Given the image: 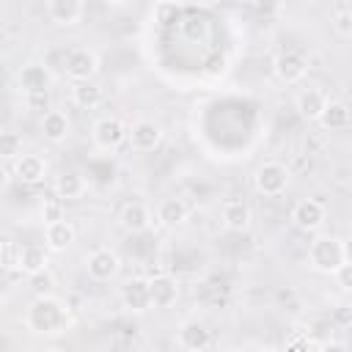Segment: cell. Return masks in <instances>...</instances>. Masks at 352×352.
Returning a JSON list of instances; mask_svg holds the SVG:
<instances>
[{"label": "cell", "instance_id": "obj_1", "mask_svg": "<svg viewBox=\"0 0 352 352\" xmlns=\"http://www.w3.org/2000/svg\"><path fill=\"white\" fill-rule=\"evenodd\" d=\"M25 327L41 338H58L72 327V311L52 292L36 294L25 311Z\"/></svg>", "mask_w": 352, "mask_h": 352}, {"label": "cell", "instance_id": "obj_2", "mask_svg": "<svg viewBox=\"0 0 352 352\" xmlns=\"http://www.w3.org/2000/svg\"><path fill=\"white\" fill-rule=\"evenodd\" d=\"M349 258V248L336 234H316L308 245V264L322 275H333Z\"/></svg>", "mask_w": 352, "mask_h": 352}, {"label": "cell", "instance_id": "obj_3", "mask_svg": "<svg viewBox=\"0 0 352 352\" xmlns=\"http://www.w3.org/2000/svg\"><path fill=\"white\" fill-rule=\"evenodd\" d=\"M289 179H292L289 168H286L283 162H278V160H264V162L253 170V187H256V192L264 195V198H278V195H283L286 187H289Z\"/></svg>", "mask_w": 352, "mask_h": 352}, {"label": "cell", "instance_id": "obj_4", "mask_svg": "<svg viewBox=\"0 0 352 352\" xmlns=\"http://www.w3.org/2000/svg\"><path fill=\"white\" fill-rule=\"evenodd\" d=\"M91 140L99 151H118L129 140V126L118 116H99L91 124Z\"/></svg>", "mask_w": 352, "mask_h": 352}, {"label": "cell", "instance_id": "obj_5", "mask_svg": "<svg viewBox=\"0 0 352 352\" xmlns=\"http://www.w3.org/2000/svg\"><path fill=\"white\" fill-rule=\"evenodd\" d=\"M55 85V74L50 72L47 63L41 60H28L16 72V88L22 96H36V94H50Z\"/></svg>", "mask_w": 352, "mask_h": 352}, {"label": "cell", "instance_id": "obj_6", "mask_svg": "<svg viewBox=\"0 0 352 352\" xmlns=\"http://www.w3.org/2000/svg\"><path fill=\"white\" fill-rule=\"evenodd\" d=\"M85 272L96 283H107L121 272V256L110 245H99L85 256Z\"/></svg>", "mask_w": 352, "mask_h": 352}, {"label": "cell", "instance_id": "obj_7", "mask_svg": "<svg viewBox=\"0 0 352 352\" xmlns=\"http://www.w3.org/2000/svg\"><path fill=\"white\" fill-rule=\"evenodd\" d=\"M292 223L302 234H319L324 228V223H327V209L316 198H302V201H297L292 206Z\"/></svg>", "mask_w": 352, "mask_h": 352}, {"label": "cell", "instance_id": "obj_8", "mask_svg": "<svg viewBox=\"0 0 352 352\" xmlns=\"http://www.w3.org/2000/svg\"><path fill=\"white\" fill-rule=\"evenodd\" d=\"M66 77L72 82H82V80H94L99 72V55L91 47H74L69 50L66 60H63Z\"/></svg>", "mask_w": 352, "mask_h": 352}, {"label": "cell", "instance_id": "obj_9", "mask_svg": "<svg viewBox=\"0 0 352 352\" xmlns=\"http://www.w3.org/2000/svg\"><path fill=\"white\" fill-rule=\"evenodd\" d=\"M162 138H165V132H162V126H160L157 121H151V118H138V121L129 126V140H126V143H129L132 151L148 154V151L160 148Z\"/></svg>", "mask_w": 352, "mask_h": 352}, {"label": "cell", "instance_id": "obj_10", "mask_svg": "<svg viewBox=\"0 0 352 352\" xmlns=\"http://www.w3.org/2000/svg\"><path fill=\"white\" fill-rule=\"evenodd\" d=\"M272 72L280 82L286 85H294L300 82L305 74H308V58L297 50H286V52H278L275 60H272Z\"/></svg>", "mask_w": 352, "mask_h": 352}, {"label": "cell", "instance_id": "obj_11", "mask_svg": "<svg viewBox=\"0 0 352 352\" xmlns=\"http://www.w3.org/2000/svg\"><path fill=\"white\" fill-rule=\"evenodd\" d=\"M148 294H151V308L165 311V308H173L176 305L182 289H179V280L173 275L157 272V275L148 278Z\"/></svg>", "mask_w": 352, "mask_h": 352}, {"label": "cell", "instance_id": "obj_12", "mask_svg": "<svg viewBox=\"0 0 352 352\" xmlns=\"http://www.w3.org/2000/svg\"><path fill=\"white\" fill-rule=\"evenodd\" d=\"M151 223H157V220H154V212H151L143 201H129V204H124L121 212H118V226H121L126 234H143V231L151 228Z\"/></svg>", "mask_w": 352, "mask_h": 352}, {"label": "cell", "instance_id": "obj_13", "mask_svg": "<svg viewBox=\"0 0 352 352\" xmlns=\"http://www.w3.org/2000/svg\"><path fill=\"white\" fill-rule=\"evenodd\" d=\"M176 344L187 352H204L212 346V330H206V324L198 319H187L176 330Z\"/></svg>", "mask_w": 352, "mask_h": 352}, {"label": "cell", "instance_id": "obj_14", "mask_svg": "<svg viewBox=\"0 0 352 352\" xmlns=\"http://www.w3.org/2000/svg\"><path fill=\"white\" fill-rule=\"evenodd\" d=\"M11 173H14V179L16 182H22V184H41L44 182V176H47V160L41 157V154H19L14 162H11Z\"/></svg>", "mask_w": 352, "mask_h": 352}, {"label": "cell", "instance_id": "obj_15", "mask_svg": "<svg viewBox=\"0 0 352 352\" xmlns=\"http://www.w3.org/2000/svg\"><path fill=\"white\" fill-rule=\"evenodd\" d=\"M187 217H190V206H187L184 198H176V195L162 198V201L157 204V209H154V220H157L162 228H168V231H176L179 226H184Z\"/></svg>", "mask_w": 352, "mask_h": 352}, {"label": "cell", "instance_id": "obj_16", "mask_svg": "<svg viewBox=\"0 0 352 352\" xmlns=\"http://www.w3.org/2000/svg\"><path fill=\"white\" fill-rule=\"evenodd\" d=\"M121 305L129 314H146L151 308V294H148V278H129L121 286Z\"/></svg>", "mask_w": 352, "mask_h": 352}, {"label": "cell", "instance_id": "obj_17", "mask_svg": "<svg viewBox=\"0 0 352 352\" xmlns=\"http://www.w3.org/2000/svg\"><path fill=\"white\" fill-rule=\"evenodd\" d=\"M324 107H327V96H324V91L316 88V85H308V88H302V91L294 96V110H297L300 118H305V121H319L322 113H324Z\"/></svg>", "mask_w": 352, "mask_h": 352}, {"label": "cell", "instance_id": "obj_18", "mask_svg": "<svg viewBox=\"0 0 352 352\" xmlns=\"http://www.w3.org/2000/svg\"><path fill=\"white\" fill-rule=\"evenodd\" d=\"M38 129H41V135H44V140H50V143H63L69 135H72V118H69V113H63V110H44V116H41V124H38Z\"/></svg>", "mask_w": 352, "mask_h": 352}, {"label": "cell", "instance_id": "obj_19", "mask_svg": "<svg viewBox=\"0 0 352 352\" xmlns=\"http://www.w3.org/2000/svg\"><path fill=\"white\" fill-rule=\"evenodd\" d=\"M74 242H77V228H74L66 217L44 226V245H47L52 253H66Z\"/></svg>", "mask_w": 352, "mask_h": 352}, {"label": "cell", "instance_id": "obj_20", "mask_svg": "<svg viewBox=\"0 0 352 352\" xmlns=\"http://www.w3.org/2000/svg\"><path fill=\"white\" fill-rule=\"evenodd\" d=\"M220 220H223V228L226 231H234V234H245L250 226H253V212L245 201H228L220 212Z\"/></svg>", "mask_w": 352, "mask_h": 352}, {"label": "cell", "instance_id": "obj_21", "mask_svg": "<svg viewBox=\"0 0 352 352\" xmlns=\"http://www.w3.org/2000/svg\"><path fill=\"white\" fill-rule=\"evenodd\" d=\"M50 248L47 245H22L19 248V264L16 270L22 275H36V272H44L50 270Z\"/></svg>", "mask_w": 352, "mask_h": 352}, {"label": "cell", "instance_id": "obj_22", "mask_svg": "<svg viewBox=\"0 0 352 352\" xmlns=\"http://www.w3.org/2000/svg\"><path fill=\"white\" fill-rule=\"evenodd\" d=\"M85 3L82 0H47V14L55 25L60 28H72L82 19Z\"/></svg>", "mask_w": 352, "mask_h": 352}, {"label": "cell", "instance_id": "obj_23", "mask_svg": "<svg viewBox=\"0 0 352 352\" xmlns=\"http://www.w3.org/2000/svg\"><path fill=\"white\" fill-rule=\"evenodd\" d=\"M55 195L63 198V201H80L85 192H88V179L80 173V170H63L55 184H52Z\"/></svg>", "mask_w": 352, "mask_h": 352}, {"label": "cell", "instance_id": "obj_24", "mask_svg": "<svg viewBox=\"0 0 352 352\" xmlns=\"http://www.w3.org/2000/svg\"><path fill=\"white\" fill-rule=\"evenodd\" d=\"M72 102L80 110H96L104 102V91L96 80H82V82L72 85Z\"/></svg>", "mask_w": 352, "mask_h": 352}, {"label": "cell", "instance_id": "obj_25", "mask_svg": "<svg viewBox=\"0 0 352 352\" xmlns=\"http://www.w3.org/2000/svg\"><path fill=\"white\" fill-rule=\"evenodd\" d=\"M319 124L327 129V132H338V129H346L352 124V110L346 102H338V99H327V107L319 118Z\"/></svg>", "mask_w": 352, "mask_h": 352}, {"label": "cell", "instance_id": "obj_26", "mask_svg": "<svg viewBox=\"0 0 352 352\" xmlns=\"http://www.w3.org/2000/svg\"><path fill=\"white\" fill-rule=\"evenodd\" d=\"M19 154H22V135L14 129H3L0 132V157L14 162Z\"/></svg>", "mask_w": 352, "mask_h": 352}, {"label": "cell", "instance_id": "obj_27", "mask_svg": "<svg viewBox=\"0 0 352 352\" xmlns=\"http://www.w3.org/2000/svg\"><path fill=\"white\" fill-rule=\"evenodd\" d=\"M63 198H58V195H52V198H44L41 201V209H38V214H41V223L47 226V223H55V220H63Z\"/></svg>", "mask_w": 352, "mask_h": 352}, {"label": "cell", "instance_id": "obj_28", "mask_svg": "<svg viewBox=\"0 0 352 352\" xmlns=\"http://www.w3.org/2000/svg\"><path fill=\"white\" fill-rule=\"evenodd\" d=\"M19 248H22V245H16V242L8 239V236L0 242V256H3L0 261H3V270H6V272H8V270H16V264H19Z\"/></svg>", "mask_w": 352, "mask_h": 352}, {"label": "cell", "instance_id": "obj_29", "mask_svg": "<svg viewBox=\"0 0 352 352\" xmlns=\"http://www.w3.org/2000/svg\"><path fill=\"white\" fill-rule=\"evenodd\" d=\"M286 349H324V344L314 336H305V333H297L286 341Z\"/></svg>", "mask_w": 352, "mask_h": 352}, {"label": "cell", "instance_id": "obj_30", "mask_svg": "<svg viewBox=\"0 0 352 352\" xmlns=\"http://www.w3.org/2000/svg\"><path fill=\"white\" fill-rule=\"evenodd\" d=\"M333 280L341 292H352V258H346L336 272H333Z\"/></svg>", "mask_w": 352, "mask_h": 352}, {"label": "cell", "instance_id": "obj_31", "mask_svg": "<svg viewBox=\"0 0 352 352\" xmlns=\"http://www.w3.org/2000/svg\"><path fill=\"white\" fill-rule=\"evenodd\" d=\"M28 278H30V283H33L36 294H44V292H50V289H52V275H50V270L36 272V275H28Z\"/></svg>", "mask_w": 352, "mask_h": 352}, {"label": "cell", "instance_id": "obj_32", "mask_svg": "<svg viewBox=\"0 0 352 352\" xmlns=\"http://www.w3.org/2000/svg\"><path fill=\"white\" fill-rule=\"evenodd\" d=\"M250 3H253V8H256L258 14H264V16H275V14L283 8L280 0H250Z\"/></svg>", "mask_w": 352, "mask_h": 352}, {"label": "cell", "instance_id": "obj_33", "mask_svg": "<svg viewBox=\"0 0 352 352\" xmlns=\"http://www.w3.org/2000/svg\"><path fill=\"white\" fill-rule=\"evenodd\" d=\"M333 28H336L341 36H349V33H352V14H336V16H333Z\"/></svg>", "mask_w": 352, "mask_h": 352}, {"label": "cell", "instance_id": "obj_34", "mask_svg": "<svg viewBox=\"0 0 352 352\" xmlns=\"http://www.w3.org/2000/svg\"><path fill=\"white\" fill-rule=\"evenodd\" d=\"M25 104H28V107H44V110H50V94H36V96H25Z\"/></svg>", "mask_w": 352, "mask_h": 352}, {"label": "cell", "instance_id": "obj_35", "mask_svg": "<svg viewBox=\"0 0 352 352\" xmlns=\"http://www.w3.org/2000/svg\"><path fill=\"white\" fill-rule=\"evenodd\" d=\"M102 3H107V6H124V3H129V0H102Z\"/></svg>", "mask_w": 352, "mask_h": 352}, {"label": "cell", "instance_id": "obj_36", "mask_svg": "<svg viewBox=\"0 0 352 352\" xmlns=\"http://www.w3.org/2000/svg\"><path fill=\"white\" fill-rule=\"evenodd\" d=\"M231 3H245V0H231Z\"/></svg>", "mask_w": 352, "mask_h": 352}]
</instances>
